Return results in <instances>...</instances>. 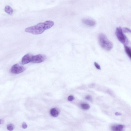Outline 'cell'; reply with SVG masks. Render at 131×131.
<instances>
[{
    "label": "cell",
    "instance_id": "cell-15",
    "mask_svg": "<svg viewBox=\"0 0 131 131\" xmlns=\"http://www.w3.org/2000/svg\"><path fill=\"white\" fill-rule=\"evenodd\" d=\"M94 64L95 67L97 69L99 70L101 69L100 66L97 62H95L94 63Z\"/></svg>",
    "mask_w": 131,
    "mask_h": 131
},
{
    "label": "cell",
    "instance_id": "cell-9",
    "mask_svg": "<svg viewBox=\"0 0 131 131\" xmlns=\"http://www.w3.org/2000/svg\"><path fill=\"white\" fill-rule=\"evenodd\" d=\"M50 114L53 117H57L59 114L58 111L55 108H52L50 110Z\"/></svg>",
    "mask_w": 131,
    "mask_h": 131
},
{
    "label": "cell",
    "instance_id": "cell-2",
    "mask_svg": "<svg viewBox=\"0 0 131 131\" xmlns=\"http://www.w3.org/2000/svg\"><path fill=\"white\" fill-rule=\"evenodd\" d=\"M98 41L100 46L105 50L109 51L113 48V43L108 39L104 34L101 33L99 34Z\"/></svg>",
    "mask_w": 131,
    "mask_h": 131
},
{
    "label": "cell",
    "instance_id": "cell-12",
    "mask_svg": "<svg viewBox=\"0 0 131 131\" xmlns=\"http://www.w3.org/2000/svg\"><path fill=\"white\" fill-rule=\"evenodd\" d=\"M81 106L82 108L85 110H88L90 108V106L88 104L83 103L81 104Z\"/></svg>",
    "mask_w": 131,
    "mask_h": 131
},
{
    "label": "cell",
    "instance_id": "cell-17",
    "mask_svg": "<svg viewBox=\"0 0 131 131\" xmlns=\"http://www.w3.org/2000/svg\"><path fill=\"white\" fill-rule=\"evenodd\" d=\"M74 99V97L72 95H70L68 97V100L69 101H72Z\"/></svg>",
    "mask_w": 131,
    "mask_h": 131
},
{
    "label": "cell",
    "instance_id": "cell-6",
    "mask_svg": "<svg viewBox=\"0 0 131 131\" xmlns=\"http://www.w3.org/2000/svg\"><path fill=\"white\" fill-rule=\"evenodd\" d=\"M33 56L30 53H28L24 55L22 58L21 63L23 64H27L31 62Z\"/></svg>",
    "mask_w": 131,
    "mask_h": 131
},
{
    "label": "cell",
    "instance_id": "cell-19",
    "mask_svg": "<svg viewBox=\"0 0 131 131\" xmlns=\"http://www.w3.org/2000/svg\"><path fill=\"white\" fill-rule=\"evenodd\" d=\"M115 114L116 115L118 116L121 115L122 114L118 112H116L115 113Z\"/></svg>",
    "mask_w": 131,
    "mask_h": 131
},
{
    "label": "cell",
    "instance_id": "cell-8",
    "mask_svg": "<svg viewBox=\"0 0 131 131\" xmlns=\"http://www.w3.org/2000/svg\"><path fill=\"white\" fill-rule=\"evenodd\" d=\"M124 127V125H122L119 124L112 126L111 128L113 131H120L123 130Z\"/></svg>",
    "mask_w": 131,
    "mask_h": 131
},
{
    "label": "cell",
    "instance_id": "cell-5",
    "mask_svg": "<svg viewBox=\"0 0 131 131\" xmlns=\"http://www.w3.org/2000/svg\"><path fill=\"white\" fill-rule=\"evenodd\" d=\"M46 56L42 54L33 56L31 62L33 63H39L44 61L46 59Z\"/></svg>",
    "mask_w": 131,
    "mask_h": 131
},
{
    "label": "cell",
    "instance_id": "cell-1",
    "mask_svg": "<svg viewBox=\"0 0 131 131\" xmlns=\"http://www.w3.org/2000/svg\"><path fill=\"white\" fill-rule=\"evenodd\" d=\"M54 24L53 21L47 20L27 28L25 29V31L34 35L40 34L42 33L45 30L50 28L54 25Z\"/></svg>",
    "mask_w": 131,
    "mask_h": 131
},
{
    "label": "cell",
    "instance_id": "cell-7",
    "mask_svg": "<svg viewBox=\"0 0 131 131\" xmlns=\"http://www.w3.org/2000/svg\"><path fill=\"white\" fill-rule=\"evenodd\" d=\"M82 21L83 24L90 27L94 26L96 24L95 21L91 19L84 18L83 19Z\"/></svg>",
    "mask_w": 131,
    "mask_h": 131
},
{
    "label": "cell",
    "instance_id": "cell-13",
    "mask_svg": "<svg viewBox=\"0 0 131 131\" xmlns=\"http://www.w3.org/2000/svg\"><path fill=\"white\" fill-rule=\"evenodd\" d=\"M14 126L12 124H9L7 125V128L8 130L9 131H12L14 129Z\"/></svg>",
    "mask_w": 131,
    "mask_h": 131
},
{
    "label": "cell",
    "instance_id": "cell-16",
    "mask_svg": "<svg viewBox=\"0 0 131 131\" xmlns=\"http://www.w3.org/2000/svg\"><path fill=\"white\" fill-rule=\"evenodd\" d=\"M85 98L86 99L91 102L92 101V97L89 95H87L86 96Z\"/></svg>",
    "mask_w": 131,
    "mask_h": 131
},
{
    "label": "cell",
    "instance_id": "cell-3",
    "mask_svg": "<svg viewBox=\"0 0 131 131\" xmlns=\"http://www.w3.org/2000/svg\"><path fill=\"white\" fill-rule=\"evenodd\" d=\"M115 34L118 40L124 45L127 44L128 42V39L123 33L122 29L121 27L116 28Z\"/></svg>",
    "mask_w": 131,
    "mask_h": 131
},
{
    "label": "cell",
    "instance_id": "cell-20",
    "mask_svg": "<svg viewBox=\"0 0 131 131\" xmlns=\"http://www.w3.org/2000/svg\"><path fill=\"white\" fill-rule=\"evenodd\" d=\"M3 121L1 119H0V124H1L3 123Z\"/></svg>",
    "mask_w": 131,
    "mask_h": 131
},
{
    "label": "cell",
    "instance_id": "cell-10",
    "mask_svg": "<svg viewBox=\"0 0 131 131\" xmlns=\"http://www.w3.org/2000/svg\"><path fill=\"white\" fill-rule=\"evenodd\" d=\"M4 10L6 13L10 15H12L13 12L12 8L10 6L8 5L5 7Z\"/></svg>",
    "mask_w": 131,
    "mask_h": 131
},
{
    "label": "cell",
    "instance_id": "cell-14",
    "mask_svg": "<svg viewBox=\"0 0 131 131\" xmlns=\"http://www.w3.org/2000/svg\"><path fill=\"white\" fill-rule=\"evenodd\" d=\"M123 31L125 33H130L131 30L130 29L127 27L123 28Z\"/></svg>",
    "mask_w": 131,
    "mask_h": 131
},
{
    "label": "cell",
    "instance_id": "cell-18",
    "mask_svg": "<svg viewBox=\"0 0 131 131\" xmlns=\"http://www.w3.org/2000/svg\"><path fill=\"white\" fill-rule=\"evenodd\" d=\"M22 127L24 129L26 128L27 127V125L26 123L25 122H24L22 125Z\"/></svg>",
    "mask_w": 131,
    "mask_h": 131
},
{
    "label": "cell",
    "instance_id": "cell-4",
    "mask_svg": "<svg viewBox=\"0 0 131 131\" xmlns=\"http://www.w3.org/2000/svg\"><path fill=\"white\" fill-rule=\"evenodd\" d=\"M25 70V68L24 67L16 64L12 67L10 72L14 74H18L23 72Z\"/></svg>",
    "mask_w": 131,
    "mask_h": 131
},
{
    "label": "cell",
    "instance_id": "cell-11",
    "mask_svg": "<svg viewBox=\"0 0 131 131\" xmlns=\"http://www.w3.org/2000/svg\"><path fill=\"white\" fill-rule=\"evenodd\" d=\"M124 48L125 52L129 57L131 59V50L130 48L124 45Z\"/></svg>",
    "mask_w": 131,
    "mask_h": 131
}]
</instances>
